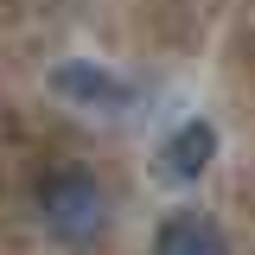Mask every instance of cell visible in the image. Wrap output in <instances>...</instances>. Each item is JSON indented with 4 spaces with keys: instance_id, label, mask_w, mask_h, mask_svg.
<instances>
[{
    "instance_id": "1",
    "label": "cell",
    "mask_w": 255,
    "mask_h": 255,
    "mask_svg": "<svg viewBox=\"0 0 255 255\" xmlns=\"http://www.w3.org/2000/svg\"><path fill=\"white\" fill-rule=\"evenodd\" d=\"M38 223L58 249H96L109 230V198L90 172H51L38 185Z\"/></svg>"
},
{
    "instance_id": "2",
    "label": "cell",
    "mask_w": 255,
    "mask_h": 255,
    "mask_svg": "<svg viewBox=\"0 0 255 255\" xmlns=\"http://www.w3.org/2000/svg\"><path fill=\"white\" fill-rule=\"evenodd\" d=\"M51 96H64L70 109H83V115H128L134 102H140V90L128 83L122 70H109V64H96V58H64L51 64Z\"/></svg>"
},
{
    "instance_id": "3",
    "label": "cell",
    "mask_w": 255,
    "mask_h": 255,
    "mask_svg": "<svg viewBox=\"0 0 255 255\" xmlns=\"http://www.w3.org/2000/svg\"><path fill=\"white\" fill-rule=\"evenodd\" d=\"M211 159H217V128H211V122H179L166 140H159L153 172L172 179V185H191V179L211 172Z\"/></svg>"
},
{
    "instance_id": "4",
    "label": "cell",
    "mask_w": 255,
    "mask_h": 255,
    "mask_svg": "<svg viewBox=\"0 0 255 255\" xmlns=\"http://www.w3.org/2000/svg\"><path fill=\"white\" fill-rule=\"evenodd\" d=\"M153 255H230V243L204 211H172L153 230Z\"/></svg>"
}]
</instances>
